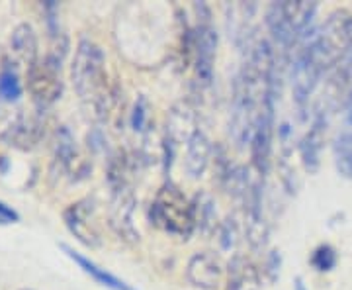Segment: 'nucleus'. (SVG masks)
Segmentation results:
<instances>
[{
	"label": "nucleus",
	"instance_id": "nucleus-1",
	"mask_svg": "<svg viewBox=\"0 0 352 290\" xmlns=\"http://www.w3.org/2000/svg\"><path fill=\"white\" fill-rule=\"evenodd\" d=\"M71 83L76 96L104 122L112 110L113 94L108 89V69L104 50L92 39H80L71 63Z\"/></svg>",
	"mask_w": 352,
	"mask_h": 290
},
{
	"label": "nucleus",
	"instance_id": "nucleus-2",
	"mask_svg": "<svg viewBox=\"0 0 352 290\" xmlns=\"http://www.w3.org/2000/svg\"><path fill=\"white\" fill-rule=\"evenodd\" d=\"M149 222L155 227L180 240H188L196 231L194 216H192V200L186 198L182 189L173 180H166L157 190L149 206Z\"/></svg>",
	"mask_w": 352,
	"mask_h": 290
},
{
	"label": "nucleus",
	"instance_id": "nucleus-3",
	"mask_svg": "<svg viewBox=\"0 0 352 290\" xmlns=\"http://www.w3.org/2000/svg\"><path fill=\"white\" fill-rule=\"evenodd\" d=\"M196 25L192 28L190 61L194 65V81L200 89H210L215 75V57L219 34L214 25V14L206 2H194Z\"/></svg>",
	"mask_w": 352,
	"mask_h": 290
},
{
	"label": "nucleus",
	"instance_id": "nucleus-4",
	"mask_svg": "<svg viewBox=\"0 0 352 290\" xmlns=\"http://www.w3.org/2000/svg\"><path fill=\"white\" fill-rule=\"evenodd\" d=\"M63 59L61 55L47 51L25 73V85L38 112H45L63 96Z\"/></svg>",
	"mask_w": 352,
	"mask_h": 290
},
{
	"label": "nucleus",
	"instance_id": "nucleus-5",
	"mask_svg": "<svg viewBox=\"0 0 352 290\" xmlns=\"http://www.w3.org/2000/svg\"><path fill=\"white\" fill-rule=\"evenodd\" d=\"M327 71L323 69L321 61L317 59L315 51L311 45L307 43V39H303L300 43V50L296 51L294 63L289 69V83H292V99L294 104L300 112V118L305 120L307 116V106H309V99L317 89L321 76Z\"/></svg>",
	"mask_w": 352,
	"mask_h": 290
},
{
	"label": "nucleus",
	"instance_id": "nucleus-6",
	"mask_svg": "<svg viewBox=\"0 0 352 290\" xmlns=\"http://www.w3.org/2000/svg\"><path fill=\"white\" fill-rule=\"evenodd\" d=\"M276 96L266 94L261 112L254 124L251 138V165L261 178L268 177L272 165V147H274V127H276Z\"/></svg>",
	"mask_w": 352,
	"mask_h": 290
},
{
	"label": "nucleus",
	"instance_id": "nucleus-7",
	"mask_svg": "<svg viewBox=\"0 0 352 290\" xmlns=\"http://www.w3.org/2000/svg\"><path fill=\"white\" fill-rule=\"evenodd\" d=\"M245 208V238L249 241L254 253L266 251L270 240V224L264 216V178H256L252 185L247 200L243 202Z\"/></svg>",
	"mask_w": 352,
	"mask_h": 290
},
{
	"label": "nucleus",
	"instance_id": "nucleus-8",
	"mask_svg": "<svg viewBox=\"0 0 352 290\" xmlns=\"http://www.w3.org/2000/svg\"><path fill=\"white\" fill-rule=\"evenodd\" d=\"M135 190L122 189L112 192L110 200V214H108V224L112 231L120 240L127 245H138L141 236L139 229L133 224V212H135Z\"/></svg>",
	"mask_w": 352,
	"mask_h": 290
},
{
	"label": "nucleus",
	"instance_id": "nucleus-9",
	"mask_svg": "<svg viewBox=\"0 0 352 290\" xmlns=\"http://www.w3.org/2000/svg\"><path fill=\"white\" fill-rule=\"evenodd\" d=\"M45 138V120L41 118V112L18 114L8 127H4L0 139L18 152H32L36 149L41 139Z\"/></svg>",
	"mask_w": 352,
	"mask_h": 290
},
{
	"label": "nucleus",
	"instance_id": "nucleus-10",
	"mask_svg": "<svg viewBox=\"0 0 352 290\" xmlns=\"http://www.w3.org/2000/svg\"><path fill=\"white\" fill-rule=\"evenodd\" d=\"M94 202L90 198L69 204V208L63 212V220L67 229L75 236L76 240L88 247H98L100 245V231L94 222Z\"/></svg>",
	"mask_w": 352,
	"mask_h": 290
},
{
	"label": "nucleus",
	"instance_id": "nucleus-11",
	"mask_svg": "<svg viewBox=\"0 0 352 290\" xmlns=\"http://www.w3.org/2000/svg\"><path fill=\"white\" fill-rule=\"evenodd\" d=\"M264 24L270 34L272 45L278 50V55H282L284 59H288L294 48L300 45V38L294 32V28L289 24L286 10H284V2H270L264 10Z\"/></svg>",
	"mask_w": 352,
	"mask_h": 290
},
{
	"label": "nucleus",
	"instance_id": "nucleus-12",
	"mask_svg": "<svg viewBox=\"0 0 352 290\" xmlns=\"http://www.w3.org/2000/svg\"><path fill=\"white\" fill-rule=\"evenodd\" d=\"M226 269L221 259L212 251H198L190 257L186 265V278L198 290H217Z\"/></svg>",
	"mask_w": 352,
	"mask_h": 290
},
{
	"label": "nucleus",
	"instance_id": "nucleus-13",
	"mask_svg": "<svg viewBox=\"0 0 352 290\" xmlns=\"http://www.w3.org/2000/svg\"><path fill=\"white\" fill-rule=\"evenodd\" d=\"M325 134H327V114L325 110L315 112L309 130L303 134V138L298 143V152L302 157L303 169L314 175L321 167V152L325 143Z\"/></svg>",
	"mask_w": 352,
	"mask_h": 290
},
{
	"label": "nucleus",
	"instance_id": "nucleus-14",
	"mask_svg": "<svg viewBox=\"0 0 352 290\" xmlns=\"http://www.w3.org/2000/svg\"><path fill=\"white\" fill-rule=\"evenodd\" d=\"M263 275L251 257L235 253L226 267V290H261Z\"/></svg>",
	"mask_w": 352,
	"mask_h": 290
},
{
	"label": "nucleus",
	"instance_id": "nucleus-15",
	"mask_svg": "<svg viewBox=\"0 0 352 290\" xmlns=\"http://www.w3.org/2000/svg\"><path fill=\"white\" fill-rule=\"evenodd\" d=\"M201 130L198 126V114L190 106L188 102H180L170 108L166 114V124H164V136L168 141H173L176 147L180 143H188L192 136Z\"/></svg>",
	"mask_w": 352,
	"mask_h": 290
},
{
	"label": "nucleus",
	"instance_id": "nucleus-16",
	"mask_svg": "<svg viewBox=\"0 0 352 290\" xmlns=\"http://www.w3.org/2000/svg\"><path fill=\"white\" fill-rule=\"evenodd\" d=\"M76 157H78V152H76L75 136L71 134L69 127H57L55 139H53V155H51V178L55 180L71 173L76 163Z\"/></svg>",
	"mask_w": 352,
	"mask_h": 290
},
{
	"label": "nucleus",
	"instance_id": "nucleus-17",
	"mask_svg": "<svg viewBox=\"0 0 352 290\" xmlns=\"http://www.w3.org/2000/svg\"><path fill=\"white\" fill-rule=\"evenodd\" d=\"M214 143L210 136L198 130L188 143H186V155H184V169L190 178H201L206 175L208 167L214 161Z\"/></svg>",
	"mask_w": 352,
	"mask_h": 290
},
{
	"label": "nucleus",
	"instance_id": "nucleus-18",
	"mask_svg": "<svg viewBox=\"0 0 352 290\" xmlns=\"http://www.w3.org/2000/svg\"><path fill=\"white\" fill-rule=\"evenodd\" d=\"M10 50L14 55V63L22 65L25 69V73L38 63L39 59V45H38V36H36V30L34 25L22 22L12 30V36H10Z\"/></svg>",
	"mask_w": 352,
	"mask_h": 290
},
{
	"label": "nucleus",
	"instance_id": "nucleus-19",
	"mask_svg": "<svg viewBox=\"0 0 352 290\" xmlns=\"http://www.w3.org/2000/svg\"><path fill=\"white\" fill-rule=\"evenodd\" d=\"M61 249H63V253L71 259V261H75L76 265H78V269L85 273V275H88L90 278H94L100 287H104V289L108 290H138L135 287H131V284H127L124 278L116 277L113 273H110L108 269H104V267H100L98 263H94L92 259H88V257H85L82 253L75 251L71 245H67V243H61Z\"/></svg>",
	"mask_w": 352,
	"mask_h": 290
},
{
	"label": "nucleus",
	"instance_id": "nucleus-20",
	"mask_svg": "<svg viewBox=\"0 0 352 290\" xmlns=\"http://www.w3.org/2000/svg\"><path fill=\"white\" fill-rule=\"evenodd\" d=\"M192 216H194V229L200 231L204 238H214L217 227L221 224L217 208H215L214 196L206 190L196 192L192 198Z\"/></svg>",
	"mask_w": 352,
	"mask_h": 290
},
{
	"label": "nucleus",
	"instance_id": "nucleus-21",
	"mask_svg": "<svg viewBox=\"0 0 352 290\" xmlns=\"http://www.w3.org/2000/svg\"><path fill=\"white\" fill-rule=\"evenodd\" d=\"M256 178H258V175L256 173L252 175L251 167H247V165H235L221 189L226 190L233 200L243 204V202L247 200V196H249V192H251L252 185H254Z\"/></svg>",
	"mask_w": 352,
	"mask_h": 290
},
{
	"label": "nucleus",
	"instance_id": "nucleus-22",
	"mask_svg": "<svg viewBox=\"0 0 352 290\" xmlns=\"http://www.w3.org/2000/svg\"><path fill=\"white\" fill-rule=\"evenodd\" d=\"M333 161H335V169L340 177L352 180V127L340 132L335 138Z\"/></svg>",
	"mask_w": 352,
	"mask_h": 290
},
{
	"label": "nucleus",
	"instance_id": "nucleus-23",
	"mask_svg": "<svg viewBox=\"0 0 352 290\" xmlns=\"http://www.w3.org/2000/svg\"><path fill=\"white\" fill-rule=\"evenodd\" d=\"M24 92L22 81H20V71L18 65L12 59L6 63V67L0 73V101L2 102H16Z\"/></svg>",
	"mask_w": 352,
	"mask_h": 290
},
{
	"label": "nucleus",
	"instance_id": "nucleus-24",
	"mask_svg": "<svg viewBox=\"0 0 352 290\" xmlns=\"http://www.w3.org/2000/svg\"><path fill=\"white\" fill-rule=\"evenodd\" d=\"M215 238L219 241V247L223 251H235L241 243V224L237 216H227L221 220V224L217 227Z\"/></svg>",
	"mask_w": 352,
	"mask_h": 290
},
{
	"label": "nucleus",
	"instance_id": "nucleus-25",
	"mask_svg": "<svg viewBox=\"0 0 352 290\" xmlns=\"http://www.w3.org/2000/svg\"><path fill=\"white\" fill-rule=\"evenodd\" d=\"M309 263L314 267L317 273H331L337 263H339V255H337V249L329 243H321L317 245L309 257Z\"/></svg>",
	"mask_w": 352,
	"mask_h": 290
},
{
	"label": "nucleus",
	"instance_id": "nucleus-26",
	"mask_svg": "<svg viewBox=\"0 0 352 290\" xmlns=\"http://www.w3.org/2000/svg\"><path fill=\"white\" fill-rule=\"evenodd\" d=\"M129 124H131V130L135 134H143L145 127L149 124V101L147 96H139L133 108H131V116H129Z\"/></svg>",
	"mask_w": 352,
	"mask_h": 290
},
{
	"label": "nucleus",
	"instance_id": "nucleus-27",
	"mask_svg": "<svg viewBox=\"0 0 352 290\" xmlns=\"http://www.w3.org/2000/svg\"><path fill=\"white\" fill-rule=\"evenodd\" d=\"M280 271H282V255L278 249H270L264 257L263 273L270 282H276L280 278Z\"/></svg>",
	"mask_w": 352,
	"mask_h": 290
},
{
	"label": "nucleus",
	"instance_id": "nucleus-28",
	"mask_svg": "<svg viewBox=\"0 0 352 290\" xmlns=\"http://www.w3.org/2000/svg\"><path fill=\"white\" fill-rule=\"evenodd\" d=\"M16 222H20V214L14 210L12 206L0 200V224L6 226V224H16Z\"/></svg>",
	"mask_w": 352,
	"mask_h": 290
},
{
	"label": "nucleus",
	"instance_id": "nucleus-29",
	"mask_svg": "<svg viewBox=\"0 0 352 290\" xmlns=\"http://www.w3.org/2000/svg\"><path fill=\"white\" fill-rule=\"evenodd\" d=\"M8 61H10V57L6 55V51L0 48V73H2V69L6 67V63H8Z\"/></svg>",
	"mask_w": 352,
	"mask_h": 290
},
{
	"label": "nucleus",
	"instance_id": "nucleus-30",
	"mask_svg": "<svg viewBox=\"0 0 352 290\" xmlns=\"http://www.w3.org/2000/svg\"><path fill=\"white\" fill-rule=\"evenodd\" d=\"M294 290H307V289H305V284H303L302 277L296 278V287H294Z\"/></svg>",
	"mask_w": 352,
	"mask_h": 290
}]
</instances>
